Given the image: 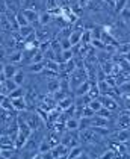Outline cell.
Masks as SVG:
<instances>
[{
  "instance_id": "cell-1",
  "label": "cell",
  "mask_w": 130,
  "mask_h": 159,
  "mask_svg": "<svg viewBox=\"0 0 130 159\" xmlns=\"http://www.w3.org/2000/svg\"><path fill=\"white\" fill-rule=\"evenodd\" d=\"M98 100H100V103H101V106L103 108H106L109 111H115L118 108V105H117V102H115V98L112 97V96H98Z\"/></svg>"
},
{
  "instance_id": "cell-2",
  "label": "cell",
  "mask_w": 130,
  "mask_h": 159,
  "mask_svg": "<svg viewBox=\"0 0 130 159\" xmlns=\"http://www.w3.org/2000/svg\"><path fill=\"white\" fill-rule=\"evenodd\" d=\"M21 14L24 15V18L27 20V23L29 25H32V23H36L38 21V18H39V12L35 11V9H32V8H24Z\"/></svg>"
},
{
  "instance_id": "cell-3",
  "label": "cell",
  "mask_w": 130,
  "mask_h": 159,
  "mask_svg": "<svg viewBox=\"0 0 130 159\" xmlns=\"http://www.w3.org/2000/svg\"><path fill=\"white\" fill-rule=\"evenodd\" d=\"M86 143H97L98 139H101V135H98L95 130H92L91 127L89 129H86V130H82V136Z\"/></svg>"
},
{
  "instance_id": "cell-4",
  "label": "cell",
  "mask_w": 130,
  "mask_h": 159,
  "mask_svg": "<svg viewBox=\"0 0 130 159\" xmlns=\"http://www.w3.org/2000/svg\"><path fill=\"white\" fill-rule=\"evenodd\" d=\"M50 153H52V156L53 159L58 158V156H64V155H68V147L64 146L62 143H58L56 146L52 147V150H50Z\"/></svg>"
},
{
  "instance_id": "cell-5",
  "label": "cell",
  "mask_w": 130,
  "mask_h": 159,
  "mask_svg": "<svg viewBox=\"0 0 130 159\" xmlns=\"http://www.w3.org/2000/svg\"><path fill=\"white\" fill-rule=\"evenodd\" d=\"M11 103H12V109L18 111V112H23L27 108V102L24 97H17V98H11Z\"/></svg>"
},
{
  "instance_id": "cell-6",
  "label": "cell",
  "mask_w": 130,
  "mask_h": 159,
  "mask_svg": "<svg viewBox=\"0 0 130 159\" xmlns=\"http://www.w3.org/2000/svg\"><path fill=\"white\" fill-rule=\"evenodd\" d=\"M82 34H83V29H74V30H71L70 32L68 39H70L71 47H73V46H76V44H79V43L82 41Z\"/></svg>"
},
{
  "instance_id": "cell-7",
  "label": "cell",
  "mask_w": 130,
  "mask_h": 159,
  "mask_svg": "<svg viewBox=\"0 0 130 159\" xmlns=\"http://www.w3.org/2000/svg\"><path fill=\"white\" fill-rule=\"evenodd\" d=\"M118 127L119 129H129L130 127V111H126L124 114H121L118 118Z\"/></svg>"
},
{
  "instance_id": "cell-8",
  "label": "cell",
  "mask_w": 130,
  "mask_h": 159,
  "mask_svg": "<svg viewBox=\"0 0 130 159\" xmlns=\"http://www.w3.org/2000/svg\"><path fill=\"white\" fill-rule=\"evenodd\" d=\"M17 73V67L14 64H3V74H5V79H12L14 74Z\"/></svg>"
},
{
  "instance_id": "cell-9",
  "label": "cell",
  "mask_w": 130,
  "mask_h": 159,
  "mask_svg": "<svg viewBox=\"0 0 130 159\" xmlns=\"http://www.w3.org/2000/svg\"><path fill=\"white\" fill-rule=\"evenodd\" d=\"M115 139L118 143H127V141H130V130L129 129H121L119 132L115 134Z\"/></svg>"
},
{
  "instance_id": "cell-10",
  "label": "cell",
  "mask_w": 130,
  "mask_h": 159,
  "mask_svg": "<svg viewBox=\"0 0 130 159\" xmlns=\"http://www.w3.org/2000/svg\"><path fill=\"white\" fill-rule=\"evenodd\" d=\"M12 146H14V141H12V138L9 135L0 136V150L2 148H12Z\"/></svg>"
},
{
  "instance_id": "cell-11",
  "label": "cell",
  "mask_w": 130,
  "mask_h": 159,
  "mask_svg": "<svg viewBox=\"0 0 130 159\" xmlns=\"http://www.w3.org/2000/svg\"><path fill=\"white\" fill-rule=\"evenodd\" d=\"M2 84H3V94H6V93H12V91L17 88V84H15L12 79H5Z\"/></svg>"
},
{
  "instance_id": "cell-12",
  "label": "cell",
  "mask_w": 130,
  "mask_h": 159,
  "mask_svg": "<svg viewBox=\"0 0 130 159\" xmlns=\"http://www.w3.org/2000/svg\"><path fill=\"white\" fill-rule=\"evenodd\" d=\"M29 71L30 73H43L44 71V61H41V62H32L30 65H29Z\"/></svg>"
},
{
  "instance_id": "cell-13",
  "label": "cell",
  "mask_w": 130,
  "mask_h": 159,
  "mask_svg": "<svg viewBox=\"0 0 130 159\" xmlns=\"http://www.w3.org/2000/svg\"><path fill=\"white\" fill-rule=\"evenodd\" d=\"M65 129H68V132L77 130V129H79V118L70 117V118L67 120V123H65Z\"/></svg>"
},
{
  "instance_id": "cell-14",
  "label": "cell",
  "mask_w": 130,
  "mask_h": 159,
  "mask_svg": "<svg viewBox=\"0 0 130 159\" xmlns=\"http://www.w3.org/2000/svg\"><path fill=\"white\" fill-rule=\"evenodd\" d=\"M82 153H83V150H82V147L80 146L71 147L70 150H68V159H77Z\"/></svg>"
},
{
  "instance_id": "cell-15",
  "label": "cell",
  "mask_w": 130,
  "mask_h": 159,
  "mask_svg": "<svg viewBox=\"0 0 130 159\" xmlns=\"http://www.w3.org/2000/svg\"><path fill=\"white\" fill-rule=\"evenodd\" d=\"M18 30H20V37L23 38V39H26V38L29 37L30 34H34V32H35V29H34L30 25L21 26V27H18Z\"/></svg>"
},
{
  "instance_id": "cell-16",
  "label": "cell",
  "mask_w": 130,
  "mask_h": 159,
  "mask_svg": "<svg viewBox=\"0 0 130 159\" xmlns=\"http://www.w3.org/2000/svg\"><path fill=\"white\" fill-rule=\"evenodd\" d=\"M107 124V121H106V118H101V117H91V127H105Z\"/></svg>"
},
{
  "instance_id": "cell-17",
  "label": "cell",
  "mask_w": 130,
  "mask_h": 159,
  "mask_svg": "<svg viewBox=\"0 0 130 159\" xmlns=\"http://www.w3.org/2000/svg\"><path fill=\"white\" fill-rule=\"evenodd\" d=\"M8 61H9V64H17V62H21L23 61V52H14V53H11L9 56H8Z\"/></svg>"
},
{
  "instance_id": "cell-18",
  "label": "cell",
  "mask_w": 130,
  "mask_h": 159,
  "mask_svg": "<svg viewBox=\"0 0 130 159\" xmlns=\"http://www.w3.org/2000/svg\"><path fill=\"white\" fill-rule=\"evenodd\" d=\"M24 79H26V74H24V71H21V70H17V73L14 74V77H12V80L17 84V86H21L24 84Z\"/></svg>"
},
{
  "instance_id": "cell-19",
  "label": "cell",
  "mask_w": 130,
  "mask_h": 159,
  "mask_svg": "<svg viewBox=\"0 0 130 159\" xmlns=\"http://www.w3.org/2000/svg\"><path fill=\"white\" fill-rule=\"evenodd\" d=\"M59 86H61V82L58 79H52L50 82H48L47 85V91L48 93H52V94H55L56 91H59Z\"/></svg>"
},
{
  "instance_id": "cell-20",
  "label": "cell",
  "mask_w": 130,
  "mask_h": 159,
  "mask_svg": "<svg viewBox=\"0 0 130 159\" xmlns=\"http://www.w3.org/2000/svg\"><path fill=\"white\" fill-rule=\"evenodd\" d=\"M88 108L92 111L94 114H97L98 111L103 108V106H101V103H100V100H98V98H92V100H91V102L88 103Z\"/></svg>"
},
{
  "instance_id": "cell-21",
  "label": "cell",
  "mask_w": 130,
  "mask_h": 159,
  "mask_svg": "<svg viewBox=\"0 0 130 159\" xmlns=\"http://www.w3.org/2000/svg\"><path fill=\"white\" fill-rule=\"evenodd\" d=\"M52 144H50V141L48 139H43L41 141V144H39V147H38V152L39 153H48L50 150H52Z\"/></svg>"
},
{
  "instance_id": "cell-22",
  "label": "cell",
  "mask_w": 130,
  "mask_h": 159,
  "mask_svg": "<svg viewBox=\"0 0 130 159\" xmlns=\"http://www.w3.org/2000/svg\"><path fill=\"white\" fill-rule=\"evenodd\" d=\"M89 86H91V84L86 80V82H83L80 86H77L76 88V94L77 96H83V94H88V91H89Z\"/></svg>"
},
{
  "instance_id": "cell-23",
  "label": "cell",
  "mask_w": 130,
  "mask_h": 159,
  "mask_svg": "<svg viewBox=\"0 0 130 159\" xmlns=\"http://www.w3.org/2000/svg\"><path fill=\"white\" fill-rule=\"evenodd\" d=\"M50 20H52V12H48V11H44V12L39 14V18H38V21H39V25H47L50 23Z\"/></svg>"
},
{
  "instance_id": "cell-24",
  "label": "cell",
  "mask_w": 130,
  "mask_h": 159,
  "mask_svg": "<svg viewBox=\"0 0 130 159\" xmlns=\"http://www.w3.org/2000/svg\"><path fill=\"white\" fill-rule=\"evenodd\" d=\"M24 94H26V91H24L23 86H17L12 93H9V98H17V97H24Z\"/></svg>"
},
{
  "instance_id": "cell-25",
  "label": "cell",
  "mask_w": 130,
  "mask_h": 159,
  "mask_svg": "<svg viewBox=\"0 0 130 159\" xmlns=\"http://www.w3.org/2000/svg\"><path fill=\"white\" fill-rule=\"evenodd\" d=\"M127 3H129V0H117V2L114 3V8H115V11L119 14L123 9L127 8Z\"/></svg>"
},
{
  "instance_id": "cell-26",
  "label": "cell",
  "mask_w": 130,
  "mask_h": 159,
  "mask_svg": "<svg viewBox=\"0 0 130 159\" xmlns=\"http://www.w3.org/2000/svg\"><path fill=\"white\" fill-rule=\"evenodd\" d=\"M74 105V102L71 100V98H68V97H65L64 100H61L59 102V108L62 111H67V109H70L71 106Z\"/></svg>"
},
{
  "instance_id": "cell-27",
  "label": "cell",
  "mask_w": 130,
  "mask_h": 159,
  "mask_svg": "<svg viewBox=\"0 0 130 159\" xmlns=\"http://www.w3.org/2000/svg\"><path fill=\"white\" fill-rule=\"evenodd\" d=\"M118 89H119V93L121 94H130V80H124V82H121L118 86Z\"/></svg>"
},
{
  "instance_id": "cell-28",
  "label": "cell",
  "mask_w": 130,
  "mask_h": 159,
  "mask_svg": "<svg viewBox=\"0 0 130 159\" xmlns=\"http://www.w3.org/2000/svg\"><path fill=\"white\" fill-rule=\"evenodd\" d=\"M97 115L98 117H101V118H110V115H112V111H109V109H106V108H101V109L97 112Z\"/></svg>"
},
{
  "instance_id": "cell-29",
  "label": "cell",
  "mask_w": 130,
  "mask_h": 159,
  "mask_svg": "<svg viewBox=\"0 0 130 159\" xmlns=\"http://www.w3.org/2000/svg\"><path fill=\"white\" fill-rule=\"evenodd\" d=\"M0 108H3V109H6V111L12 109V103H11V98H9V97H6V96H5V98H3V102L0 103Z\"/></svg>"
},
{
  "instance_id": "cell-30",
  "label": "cell",
  "mask_w": 130,
  "mask_h": 159,
  "mask_svg": "<svg viewBox=\"0 0 130 159\" xmlns=\"http://www.w3.org/2000/svg\"><path fill=\"white\" fill-rule=\"evenodd\" d=\"M15 18H17V26H18V27H21V26H27V25H29V23H27V20L24 18V15H23V14H17V17H15Z\"/></svg>"
},
{
  "instance_id": "cell-31",
  "label": "cell",
  "mask_w": 130,
  "mask_h": 159,
  "mask_svg": "<svg viewBox=\"0 0 130 159\" xmlns=\"http://www.w3.org/2000/svg\"><path fill=\"white\" fill-rule=\"evenodd\" d=\"M119 17H121V20H124V21H129V23H130V9H129V8L123 9V11L119 12Z\"/></svg>"
},
{
  "instance_id": "cell-32",
  "label": "cell",
  "mask_w": 130,
  "mask_h": 159,
  "mask_svg": "<svg viewBox=\"0 0 130 159\" xmlns=\"http://www.w3.org/2000/svg\"><path fill=\"white\" fill-rule=\"evenodd\" d=\"M59 43H61V47H62V50H68V49H71V44H70V39H68V37L62 38Z\"/></svg>"
},
{
  "instance_id": "cell-33",
  "label": "cell",
  "mask_w": 130,
  "mask_h": 159,
  "mask_svg": "<svg viewBox=\"0 0 130 159\" xmlns=\"http://www.w3.org/2000/svg\"><path fill=\"white\" fill-rule=\"evenodd\" d=\"M114 158H115V152H112V150H107L100 156V159H114Z\"/></svg>"
},
{
  "instance_id": "cell-34",
  "label": "cell",
  "mask_w": 130,
  "mask_h": 159,
  "mask_svg": "<svg viewBox=\"0 0 130 159\" xmlns=\"http://www.w3.org/2000/svg\"><path fill=\"white\" fill-rule=\"evenodd\" d=\"M91 2H92V0H79V5H80V6L83 8V6H88Z\"/></svg>"
},
{
  "instance_id": "cell-35",
  "label": "cell",
  "mask_w": 130,
  "mask_h": 159,
  "mask_svg": "<svg viewBox=\"0 0 130 159\" xmlns=\"http://www.w3.org/2000/svg\"><path fill=\"white\" fill-rule=\"evenodd\" d=\"M32 159H44V153H39V152H38V153H35V155L32 156Z\"/></svg>"
},
{
  "instance_id": "cell-36",
  "label": "cell",
  "mask_w": 130,
  "mask_h": 159,
  "mask_svg": "<svg viewBox=\"0 0 130 159\" xmlns=\"http://www.w3.org/2000/svg\"><path fill=\"white\" fill-rule=\"evenodd\" d=\"M5 80V74H3V64H0V82Z\"/></svg>"
},
{
  "instance_id": "cell-37",
  "label": "cell",
  "mask_w": 130,
  "mask_h": 159,
  "mask_svg": "<svg viewBox=\"0 0 130 159\" xmlns=\"http://www.w3.org/2000/svg\"><path fill=\"white\" fill-rule=\"evenodd\" d=\"M77 159H89V156H88L86 153H82V155H80V156H79Z\"/></svg>"
},
{
  "instance_id": "cell-38",
  "label": "cell",
  "mask_w": 130,
  "mask_h": 159,
  "mask_svg": "<svg viewBox=\"0 0 130 159\" xmlns=\"http://www.w3.org/2000/svg\"><path fill=\"white\" fill-rule=\"evenodd\" d=\"M55 159H68V155H64V156H58V158Z\"/></svg>"
},
{
  "instance_id": "cell-39",
  "label": "cell",
  "mask_w": 130,
  "mask_h": 159,
  "mask_svg": "<svg viewBox=\"0 0 130 159\" xmlns=\"http://www.w3.org/2000/svg\"><path fill=\"white\" fill-rule=\"evenodd\" d=\"M0 94H3V84L0 82Z\"/></svg>"
},
{
  "instance_id": "cell-40",
  "label": "cell",
  "mask_w": 130,
  "mask_h": 159,
  "mask_svg": "<svg viewBox=\"0 0 130 159\" xmlns=\"http://www.w3.org/2000/svg\"><path fill=\"white\" fill-rule=\"evenodd\" d=\"M3 98H5V94H0V103L3 102Z\"/></svg>"
},
{
  "instance_id": "cell-41",
  "label": "cell",
  "mask_w": 130,
  "mask_h": 159,
  "mask_svg": "<svg viewBox=\"0 0 130 159\" xmlns=\"http://www.w3.org/2000/svg\"><path fill=\"white\" fill-rule=\"evenodd\" d=\"M0 159H8V158H3V156H0Z\"/></svg>"
},
{
  "instance_id": "cell-42",
  "label": "cell",
  "mask_w": 130,
  "mask_h": 159,
  "mask_svg": "<svg viewBox=\"0 0 130 159\" xmlns=\"http://www.w3.org/2000/svg\"><path fill=\"white\" fill-rule=\"evenodd\" d=\"M112 2H114V3H115V2H117V0H112Z\"/></svg>"
}]
</instances>
